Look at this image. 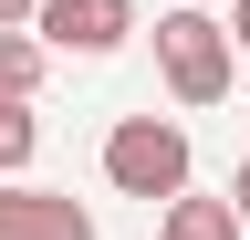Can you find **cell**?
Instances as JSON below:
<instances>
[{"instance_id": "30bf717a", "label": "cell", "mask_w": 250, "mask_h": 240, "mask_svg": "<svg viewBox=\"0 0 250 240\" xmlns=\"http://www.w3.org/2000/svg\"><path fill=\"white\" fill-rule=\"evenodd\" d=\"M0 32H31V0H0Z\"/></svg>"}, {"instance_id": "8992f818", "label": "cell", "mask_w": 250, "mask_h": 240, "mask_svg": "<svg viewBox=\"0 0 250 240\" xmlns=\"http://www.w3.org/2000/svg\"><path fill=\"white\" fill-rule=\"evenodd\" d=\"M42 63H52V52L31 42V32H0V94H11V105L42 94Z\"/></svg>"}, {"instance_id": "277c9868", "label": "cell", "mask_w": 250, "mask_h": 240, "mask_svg": "<svg viewBox=\"0 0 250 240\" xmlns=\"http://www.w3.org/2000/svg\"><path fill=\"white\" fill-rule=\"evenodd\" d=\"M0 240H94V209L62 188H0Z\"/></svg>"}, {"instance_id": "5b68a950", "label": "cell", "mask_w": 250, "mask_h": 240, "mask_svg": "<svg viewBox=\"0 0 250 240\" xmlns=\"http://www.w3.org/2000/svg\"><path fill=\"white\" fill-rule=\"evenodd\" d=\"M156 240H240V219H229V198H198V188H177L167 209H156Z\"/></svg>"}, {"instance_id": "6da1fadb", "label": "cell", "mask_w": 250, "mask_h": 240, "mask_svg": "<svg viewBox=\"0 0 250 240\" xmlns=\"http://www.w3.org/2000/svg\"><path fill=\"white\" fill-rule=\"evenodd\" d=\"M188 126L177 115H115L104 126V188L115 198H146V209H167L177 188H188Z\"/></svg>"}, {"instance_id": "3957f363", "label": "cell", "mask_w": 250, "mask_h": 240, "mask_svg": "<svg viewBox=\"0 0 250 240\" xmlns=\"http://www.w3.org/2000/svg\"><path fill=\"white\" fill-rule=\"evenodd\" d=\"M125 32H136V0H31L42 52H115Z\"/></svg>"}, {"instance_id": "ba28073f", "label": "cell", "mask_w": 250, "mask_h": 240, "mask_svg": "<svg viewBox=\"0 0 250 240\" xmlns=\"http://www.w3.org/2000/svg\"><path fill=\"white\" fill-rule=\"evenodd\" d=\"M219 32H229V63H250V0H240L229 21H219Z\"/></svg>"}, {"instance_id": "7a4b0ae2", "label": "cell", "mask_w": 250, "mask_h": 240, "mask_svg": "<svg viewBox=\"0 0 250 240\" xmlns=\"http://www.w3.org/2000/svg\"><path fill=\"white\" fill-rule=\"evenodd\" d=\"M156 73H167V94H177V105H219V94H229L240 63H229L219 11H167V21H156Z\"/></svg>"}, {"instance_id": "9c48e42d", "label": "cell", "mask_w": 250, "mask_h": 240, "mask_svg": "<svg viewBox=\"0 0 250 240\" xmlns=\"http://www.w3.org/2000/svg\"><path fill=\"white\" fill-rule=\"evenodd\" d=\"M229 219L250 230V157H240V177H229Z\"/></svg>"}, {"instance_id": "52a82bcc", "label": "cell", "mask_w": 250, "mask_h": 240, "mask_svg": "<svg viewBox=\"0 0 250 240\" xmlns=\"http://www.w3.org/2000/svg\"><path fill=\"white\" fill-rule=\"evenodd\" d=\"M31 146H42V115L0 94V177H11V167H31Z\"/></svg>"}]
</instances>
